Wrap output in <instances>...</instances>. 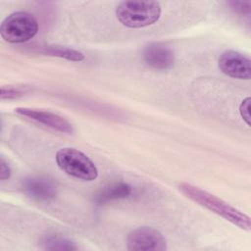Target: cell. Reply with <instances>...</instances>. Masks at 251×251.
Instances as JSON below:
<instances>
[{
	"label": "cell",
	"instance_id": "obj_1",
	"mask_svg": "<svg viewBox=\"0 0 251 251\" xmlns=\"http://www.w3.org/2000/svg\"><path fill=\"white\" fill-rule=\"evenodd\" d=\"M178 189L187 198L205 207L209 211L221 216L225 220L237 226L239 228L250 230L251 223L249 216L229 205L221 198L187 182L179 183Z\"/></svg>",
	"mask_w": 251,
	"mask_h": 251
},
{
	"label": "cell",
	"instance_id": "obj_2",
	"mask_svg": "<svg viewBox=\"0 0 251 251\" xmlns=\"http://www.w3.org/2000/svg\"><path fill=\"white\" fill-rule=\"evenodd\" d=\"M161 11V5L157 1H124L118 5L116 15L123 25L140 28L156 23Z\"/></svg>",
	"mask_w": 251,
	"mask_h": 251
},
{
	"label": "cell",
	"instance_id": "obj_3",
	"mask_svg": "<svg viewBox=\"0 0 251 251\" xmlns=\"http://www.w3.org/2000/svg\"><path fill=\"white\" fill-rule=\"evenodd\" d=\"M56 162L63 172L73 177L91 181L98 176L95 164L83 152L75 148L65 147L58 150Z\"/></svg>",
	"mask_w": 251,
	"mask_h": 251
},
{
	"label": "cell",
	"instance_id": "obj_4",
	"mask_svg": "<svg viewBox=\"0 0 251 251\" xmlns=\"http://www.w3.org/2000/svg\"><path fill=\"white\" fill-rule=\"evenodd\" d=\"M38 31V23L33 15L18 11L6 17L0 26L1 37L10 43H23L33 38Z\"/></svg>",
	"mask_w": 251,
	"mask_h": 251
},
{
	"label": "cell",
	"instance_id": "obj_5",
	"mask_svg": "<svg viewBox=\"0 0 251 251\" xmlns=\"http://www.w3.org/2000/svg\"><path fill=\"white\" fill-rule=\"evenodd\" d=\"M128 250L132 251H165L167 241L163 234L148 226H141L131 230L126 239Z\"/></svg>",
	"mask_w": 251,
	"mask_h": 251
},
{
	"label": "cell",
	"instance_id": "obj_6",
	"mask_svg": "<svg viewBox=\"0 0 251 251\" xmlns=\"http://www.w3.org/2000/svg\"><path fill=\"white\" fill-rule=\"evenodd\" d=\"M219 68L226 75L238 79H250L251 61L245 55L234 51L226 50L220 55Z\"/></svg>",
	"mask_w": 251,
	"mask_h": 251
},
{
	"label": "cell",
	"instance_id": "obj_7",
	"mask_svg": "<svg viewBox=\"0 0 251 251\" xmlns=\"http://www.w3.org/2000/svg\"><path fill=\"white\" fill-rule=\"evenodd\" d=\"M15 113L21 117H24L27 120L33 121L35 123L44 125L54 130L64 132V133H72L74 131L72 124L67 121L62 116L55 114L53 112L32 109V108H25L20 107L15 109Z\"/></svg>",
	"mask_w": 251,
	"mask_h": 251
},
{
	"label": "cell",
	"instance_id": "obj_8",
	"mask_svg": "<svg viewBox=\"0 0 251 251\" xmlns=\"http://www.w3.org/2000/svg\"><path fill=\"white\" fill-rule=\"evenodd\" d=\"M144 62L157 70L171 69L175 64V53L170 46L162 42H152L143 49Z\"/></svg>",
	"mask_w": 251,
	"mask_h": 251
},
{
	"label": "cell",
	"instance_id": "obj_9",
	"mask_svg": "<svg viewBox=\"0 0 251 251\" xmlns=\"http://www.w3.org/2000/svg\"><path fill=\"white\" fill-rule=\"evenodd\" d=\"M22 188L27 196L39 201L51 200L57 193L55 183L43 176H30L24 179Z\"/></svg>",
	"mask_w": 251,
	"mask_h": 251
},
{
	"label": "cell",
	"instance_id": "obj_10",
	"mask_svg": "<svg viewBox=\"0 0 251 251\" xmlns=\"http://www.w3.org/2000/svg\"><path fill=\"white\" fill-rule=\"evenodd\" d=\"M131 187L127 183L119 182L110 184L101 189L94 197V201L98 204H104L109 201L127 198L131 194Z\"/></svg>",
	"mask_w": 251,
	"mask_h": 251
},
{
	"label": "cell",
	"instance_id": "obj_11",
	"mask_svg": "<svg viewBox=\"0 0 251 251\" xmlns=\"http://www.w3.org/2000/svg\"><path fill=\"white\" fill-rule=\"evenodd\" d=\"M40 53L48 56H54L59 58H64L69 61L74 62H79L84 60V55L75 49L63 47V46H57V45H48L41 47L39 50Z\"/></svg>",
	"mask_w": 251,
	"mask_h": 251
},
{
	"label": "cell",
	"instance_id": "obj_12",
	"mask_svg": "<svg viewBox=\"0 0 251 251\" xmlns=\"http://www.w3.org/2000/svg\"><path fill=\"white\" fill-rule=\"evenodd\" d=\"M42 248L45 250H60V251H70V250H76L77 247L75 244L64 237L57 236V235H50L45 237L41 242Z\"/></svg>",
	"mask_w": 251,
	"mask_h": 251
},
{
	"label": "cell",
	"instance_id": "obj_13",
	"mask_svg": "<svg viewBox=\"0 0 251 251\" xmlns=\"http://www.w3.org/2000/svg\"><path fill=\"white\" fill-rule=\"evenodd\" d=\"M27 90L25 87H21V86H2L1 87V92H0V97L2 100L4 99H15L18 97H21L25 95V93Z\"/></svg>",
	"mask_w": 251,
	"mask_h": 251
},
{
	"label": "cell",
	"instance_id": "obj_14",
	"mask_svg": "<svg viewBox=\"0 0 251 251\" xmlns=\"http://www.w3.org/2000/svg\"><path fill=\"white\" fill-rule=\"evenodd\" d=\"M250 97H247L245 98L241 104H240V107H239V113H240V116L242 117L243 121L247 124V125H250Z\"/></svg>",
	"mask_w": 251,
	"mask_h": 251
},
{
	"label": "cell",
	"instance_id": "obj_15",
	"mask_svg": "<svg viewBox=\"0 0 251 251\" xmlns=\"http://www.w3.org/2000/svg\"><path fill=\"white\" fill-rule=\"evenodd\" d=\"M229 5L236 12H239L241 14L250 12V2L249 1H245V2H243V1H231V2H229Z\"/></svg>",
	"mask_w": 251,
	"mask_h": 251
},
{
	"label": "cell",
	"instance_id": "obj_16",
	"mask_svg": "<svg viewBox=\"0 0 251 251\" xmlns=\"http://www.w3.org/2000/svg\"><path fill=\"white\" fill-rule=\"evenodd\" d=\"M11 176V169L8 166V164L6 163V161L1 158L0 161V179L1 180H5L7 178H9Z\"/></svg>",
	"mask_w": 251,
	"mask_h": 251
}]
</instances>
